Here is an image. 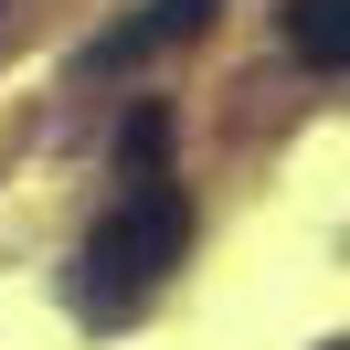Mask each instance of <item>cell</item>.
I'll return each mask as SVG.
<instances>
[{"instance_id":"cell-1","label":"cell","mask_w":350,"mask_h":350,"mask_svg":"<svg viewBox=\"0 0 350 350\" xmlns=\"http://www.w3.org/2000/svg\"><path fill=\"white\" fill-rule=\"evenodd\" d=\"M180 244H191L180 180H128V202H117V213L85 234V255H75V308H85L96 329L138 319V308L159 297V276L180 265Z\"/></svg>"},{"instance_id":"cell-2","label":"cell","mask_w":350,"mask_h":350,"mask_svg":"<svg viewBox=\"0 0 350 350\" xmlns=\"http://www.w3.org/2000/svg\"><path fill=\"white\" fill-rule=\"evenodd\" d=\"M213 11H223V0H149V11H128L117 32H96V53H85V64H96V75H128V64H149V53L191 43Z\"/></svg>"},{"instance_id":"cell-3","label":"cell","mask_w":350,"mask_h":350,"mask_svg":"<svg viewBox=\"0 0 350 350\" xmlns=\"http://www.w3.org/2000/svg\"><path fill=\"white\" fill-rule=\"evenodd\" d=\"M286 43H297L308 75H340L350 64V0H286Z\"/></svg>"},{"instance_id":"cell-4","label":"cell","mask_w":350,"mask_h":350,"mask_svg":"<svg viewBox=\"0 0 350 350\" xmlns=\"http://www.w3.org/2000/svg\"><path fill=\"white\" fill-rule=\"evenodd\" d=\"M117 159H128V180H170L159 159H170V107H128V128H117Z\"/></svg>"}]
</instances>
